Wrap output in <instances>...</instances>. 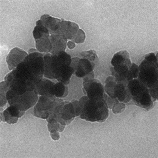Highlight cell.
<instances>
[{"label": "cell", "instance_id": "obj_1", "mask_svg": "<svg viewBox=\"0 0 158 158\" xmlns=\"http://www.w3.org/2000/svg\"><path fill=\"white\" fill-rule=\"evenodd\" d=\"M44 59L45 77L56 80L65 85L69 84L74 70L70 65L72 59L68 53L65 51L56 55L48 53Z\"/></svg>", "mask_w": 158, "mask_h": 158}, {"label": "cell", "instance_id": "obj_2", "mask_svg": "<svg viewBox=\"0 0 158 158\" xmlns=\"http://www.w3.org/2000/svg\"><path fill=\"white\" fill-rule=\"evenodd\" d=\"M80 117L91 122H104L109 115L108 106L104 97L89 98L87 95L78 101Z\"/></svg>", "mask_w": 158, "mask_h": 158}, {"label": "cell", "instance_id": "obj_3", "mask_svg": "<svg viewBox=\"0 0 158 158\" xmlns=\"http://www.w3.org/2000/svg\"><path fill=\"white\" fill-rule=\"evenodd\" d=\"M138 80L149 90L158 88V58L153 53L145 55L139 66Z\"/></svg>", "mask_w": 158, "mask_h": 158}, {"label": "cell", "instance_id": "obj_4", "mask_svg": "<svg viewBox=\"0 0 158 158\" xmlns=\"http://www.w3.org/2000/svg\"><path fill=\"white\" fill-rule=\"evenodd\" d=\"M75 117V110L72 102H64L62 99L56 98L52 110L47 119L48 123L56 120L65 126L71 122Z\"/></svg>", "mask_w": 158, "mask_h": 158}, {"label": "cell", "instance_id": "obj_5", "mask_svg": "<svg viewBox=\"0 0 158 158\" xmlns=\"http://www.w3.org/2000/svg\"><path fill=\"white\" fill-rule=\"evenodd\" d=\"M127 86L131 99L137 106L148 111L152 109L153 106L152 99L146 86L138 79H135L128 81Z\"/></svg>", "mask_w": 158, "mask_h": 158}, {"label": "cell", "instance_id": "obj_6", "mask_svg": "<svg viewBox=\"0 0 158 158\" xmlns=\"http://www.w3.org/2000/svg\"><path fill=\"white\" fill-rule=\"evenodd\" d=\"M30 72L38 80L42 79L44 73L43 54L35 52L29 53L23 60Z\"/></svg>", "mask_w": 158, "mask_h": 158}, {"label": "cell", "instance_id": "obj_7", "mask_svg": "<svg viewBox=\"0 0 158 158\" xmlns=\"http://www.w3.org/2000/svg\"><path fill=\"white\" fill-rule=\"evenodd\" d=\"M39 97L36 91H29L7 101L10 106H14L22 111L27 110L36 105Z\"/></svg>", "mask_w": 158, "mask_h": 158}, {"label": "cell", "instance_id": "obj_8", "mask_svg": "<svg viewBox=\"0 0 158 158\" xmlns=\"http://www.w3.org/2000/svg\"><path fill=\"white\" fill-rule=\"evenodd\" d=\"M56 98L41 96L34 107V115L36 117L47 119L52 110Z\"/></svg>", "mask_w": 158, "mask_h": 158}, {"label": "cell", "instance_id": "obj_9", "mask_svg": "<svg viewBox=\"0 0 158 158\" xmlns=\"http://www.w3.org/2000/svg\"><path fill=\"white\" fill-rule=\"evenodd\" d=\"M83 84V92L88 97H104V88L99 81L84 77Z\"/></svg>", "mask_w": 158, "mask_h": 158}, {"label": "cell", "instance_id": "obj_10", "mask_svg": "<svg viewBox=\"0 0 158 158\" xmlns=\"http://www.w3.org/2000/svg\"><path fill=\"white\" fill-rule=\"evenodd\" d=\"M27 55V52L22 49L17 47L12 48L6 57V61L9 70L15 69Z\"/></svg>", "mask_w": 158, "mask_h": 158}, {"label": "cell", "instance_id": "obj_11", "mask_svg": "<svg viewBox=\"0 0 158 158\" xmlns=\"http://www.w3.org/2000/svg\"><path fill=\"white\" fill-rule=\"evenodd\" d=\"M79 30V27L75 23L61 20L55 34L63 36L66 39L72 40Z\"/></svg>", "mask_w": 158, "mask_h": 158}, {"label": "cell", "instance_id": "obj_12", "mask_svg": "<svg viewBox=\"0 0 158 158\" xmlns=\"http://www.w3.org/2000/svg\"><path fill=\"white\" fill-rule=\"evenodd\" d=\"M55 83L47 78H42L35 87L38 95L50 98H56L54 94V86Z\"/></svg>", "mask_w": 158, "mask_h": 158}, {"label": "cell", "instance_id": "obj_13", "mask_svg": "<svg viewBox=\"0 0 158 158\" xmlns=\"http://www.w3.org/2000/svg\"><path fill=\"white\" fill-rule=\"evenodd\" d=\"M95 64L86 58H79L74 69V74L76 77L83 78L93 71Z\"/></svg>", "mask_w": 158, "mask_h": 158}, {"label": "cell", "instance_id": "obj_14", "mask_svg": "<svg viewBox=\"0 0 158 158\" xmlns=\"http://www.w3.org/2000/svg\"><path fill=\"white\" fill-rule=\"evenodd\" d=\"M128 82H117L115 86L114 97L120 102L127 103L131 99V95L127 86Z\"/></svg>", "mask_w": 158, "mask_h": 158}, {"label": "cell", "instance_id": "obj_15", "mask_svg": "<svg viewBox=\"0 0 158 158\" xmlns=\"http://www.w3.org/2000/svg\"><path fill=\"white\" fill-rule=\"evenodd\" d=\"M52 48L50 53L56 55L62 52L65 51L67 44V39L61 35L53 34L49 36Z\"/></svg>", "mask_w": 158, "mask_h": 158}, {"label": "cell", "instance_id": "obj_16", "mask_svg": "<svg viewBox=\"0 0 158 158\" xmlns=\"http://www.w3.org/2000/svg\"><path fill=\"white\" fill-rule=\"evenodd\" d=\"M25 112L19 110L14 106H10L2 113V120L10 124L17 122L18 119L22 117Z\"/></svg>", "mask_w": 158, "mask_h": 158}, {"label": "cell", "instance_id": "obj_17", "mask_svg": "<svg viewBox=\"0 0 158 158\" xmlns=\"http://www.w3.org/2000/svg\"><path fill=\"white\" fill-rule=\"evenodd\" d=\"M40 20L43 26L48 29L50 35L56 34L59 23L61 20L48 15H44L41 16Z\"/></svg>", "mask_w": 158, "mask_h": 158}, {"label": "cell", "instance_id": "obj_18", "mask_svg": "<svg viewBox=\"0 0 158 158\" xmlns=\"http://www.w3.org/2000/svg\"><path fill=\"white\" fill-rule=\"evenodd\" d=\"M50 35H47L35 40V47L37 51L40 52H50L52 48Z\"/></svg>", "mask_w": 158, "mask_h": 158}, {"label": "cell", "instance_id": "obj_19", "mask_svg": "<svg viewBox=\"0 0 158 158\" xmlns=\"http://www.w3.org/2000/svg\"><path fill=\"white\" fill-rule=\"evenodd\" d=\"M36 25V26L33 31V35L35 40L40 39L45 35H50L49 31L43 26L40 19L37 21Z\"/></svg>", "mask_w": 158, "mask_h": 158}, {"label": "cell", "instance_id": "obj_20", "mask_svg": "<svg viewBox=\"0 0 158 158\" xmlns=\"http://www.w3.org/2000/svg\"><path fill=\"white\" fill-rule=\"evenodd\" d=\"M69 94V88L61 82L55 83L54 89V94L56 98H64Z\"/></svg>", "mask_w": 158, "mask_h": 158}, {"label": "cell", "instance_id": "obj_21", "mask_svg": "<svg viewBox=\"0 0 158 158\" xmlns=\"http://www.w3.org/2000/svg\"><path fill=\"white\" fill-rule=\"evenodd\" d=\"M117 84L115 78L113 77L110 76L106 79L104 90L106 92L111 98H116L114 94L115 86Z\"/></svg>", "mask_w": 158, "mask_h": 158}, {"label": "cell", "instance_id": "obj_22", "mask_svg": "<svg viewBox=\"0 0 158 158\" xmlns=\"http://www.w3.org/2000/svg\"><path fill=\"white\" fill-rule=\"evenodd\" d=\"M81 56L88 60L96 64L98 62V57L95 51L94 50H90L88 51L81 52Z\"/></svg>", "mask_w": 158, "mask_h": 158}, {"label": "cell", "instance_id": "obj_23", "mask_svg": "<svg viewBox=\"0 0 158 158\" xmlns=\"http://www.w3.org/2000/svg\"><path fill=\"white\" fill-rule=\"evenodd\" d=\"M139 73V66L134 63H132L127 77V81H130L138 77Z\"/></svg>", "mask_w": 158, "mask_h": 158}, {"label": "cell", "instance_id": "obj_24", "mask_svg": "<svg viewBox=\"0 0 158 158\" xmlns=\"http://www.w3.org/2000/svg\"><path fill=\"white\" fill-rule=\"evenodd\" d=\"M48 130L51 133L57 131L62 132L65 127V126L62 125L56 120H53L51 122L48 123Z\"/></svg>", "mask_w": 158, "mask_h": 158}, {"label": "cell", "instance_id": "obj_25", "mask_svg": "<svg viewBox=\"0 0 158 158\" xmlns=\"http://www.w3.org/2000/svg\"><path fill=\"white\" fill-rule=\"evenodd\" d=\"M85 39V32L81 29H79L71 40L74 43L81 44L84 42Z\"/></svg>", "mask_w": 158, "mask_h": 158}, {"label": "cell", "instance_id": "obj_26", "mask_svg": "<svg viewBox=\"0 0 158 158\" xmlns=\"http://www.w3.org/2000/svg\"><path fill=\"white\" fill-rule=\"evenodd\" d=\"M104 98L106 102L108 108L110 109L113 108L115 104L119 102V101L117 98H111L106 94L104 95Z\"/></svg>", "mask_w": 158, "mask_h": 158}, {"label": "cell", "instance_id": "obj_27", "mask_svg": "<svg viewBox=\"0 0 158 158\" xmlns=\"http://www.w3.org/2000/svg\"><path fill=\"white\" fill-rule=\"evenodd\" d=\"M126 108V105L122 103H118L115 104L113 108V111L115 114H120L122 113Z\"/></svg>", "mask_w": 158, "mask_h": 158}, {"label": "cell", "instance_id": "obj_28", "mask_svg": "<svg viewBox=\"0 0 158 158\" xmlns=\"http://www.w3.org/2000/svg\"><path fill=\"white\" fill-rule=\"evenodd\" d=\"M72 103L74 106L75 110L76 112V116H78L80 114V110L78 105V101L74 100L72 102Z\"/></svg>", "mask_w": 158, "mask_h": 158}, {"label": "cell", "instance_id": "obj_29", "mask_svg": "<svg viewBox=\"0 0 158 158\" xmlns=\"http://www.w3.org/2000/svg\"><path fill=\"white\" fill-rule=\"evenodd\" d=\"M51 135L52 139L54 140H58L60 138V134L58 132L51 133Z\"/></svg>", "mask_w": 158, "mask_h": 158}, {"label": "cell", "instance_id": "obj_30", "mask_svg": "<svg viewBox=\"0 0 158 158\" xmlns=\"http://www.w3.org/2000/svg\"><path fill=\"white\" fill-rule=\"evenodd\" d=\"M68 48L70 49H72L76 47V44L72 41H69L67 44Z\"/></svg>", "mask_w": 158, "mask_h": 158}]
</instances>
